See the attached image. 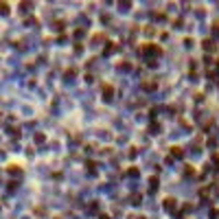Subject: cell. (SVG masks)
Listing matches in <instances>:
<instances>
[{
	"mask_svg": "<svg viewBox=\"0 0 219 219\" xmlns=\"http://www.w3.org/2000/svg\"><path fill=\"white\" fill-rule=\"evenodd\" d=\"M215 31H219V20H217V22H215Z\"/></svg>",
	"mask_w": 219,
	"mask_h": 219,
	"instance_id": "8992f818",
	"label": "cell"
},
{
	"mask_svg": "<svg viewBox=\"0 0 219 219\" xmlns=\"http://www.w3.org/2000/svg\"><path fill=\"white\" fill-rule=\"evenodd\" d=\"M204 46H206V51H213V48H215V44H213L211 40H206V42H204Z\"/></svg>",
	"mask_w": 219,
	"mask_h": 219,
	"instance_id": "277c9868",
	"label": "cell"
},
{
	"mask_svg": "<svg viewBox=\"0 0 219 219\" xmlns=\"http://www.w3.org/2000/svg\"><path fill=\"white\" fill-rule=\"evenodd\" d=\"M142 51L145 53H160V46H156V44H151V46H149V44H145Z\"/></svg>",
	"mask_w": 219,
	"mask_h": 219,
	"instance_id": "6da1fadb",
	"label": "cell"
},
{
	"mask_svg": "<svg viewBox=\"0 0 219 219\" xmlns=\"http://www.w3.org/2000/svg\"><path fill=\"white\" fill-rule=\"evenodd\" d=\"M140 219H145V217H140Z\"/></svg>",
	"mask_w": 219,
	"mask_h": 219,
	"instance_id": "52a82bcc",
	"label": "cell"
},
{
	"mask_svg": "<svg viewBox=\"0 0 219 219\" xmlns=\"http://www.w3.org/2000/svg\"><path fill=\"white\" fill-rule=\"evenodd\" d=\"M171 151H173V156H178V158L182 156V149L180 147H171Z\"/></svg>",
	"mask_w": 219,
	"mask_h": 219,
	"instance_id": "5b68a950",
	"label": "cell"
},
{
	"mask_svg": "<svg viewBox=\"0 0 219 219\" xmlns=\"http://www.w3.org/2000/svg\"><path fill=\"white\" fill-rule=\"evenodd\" d=\"M103 92H105V99H112V94H114V90L109 88V86H103Z\"/></svg>",
	"mask_w": 219,
	"mask_h": 219,
	"instance_id": "7a4b0ae2",
	"label": "cell"
},
{
	"mask_svg": "<svg viewBox=\"0 0 219 219\" xmlns=\"http://www.w3.org/2000/svg\"><path fill=\"white\" fill-rule=\"evenodd\" d=\"M164 206H167V208H173V206H175V199H164Z\"/></svg>",
	"mask_w": 219,
	"mask_h": 219,
	"instance_id": "3957f363",
	"label": "cell"
}]
</instances>
